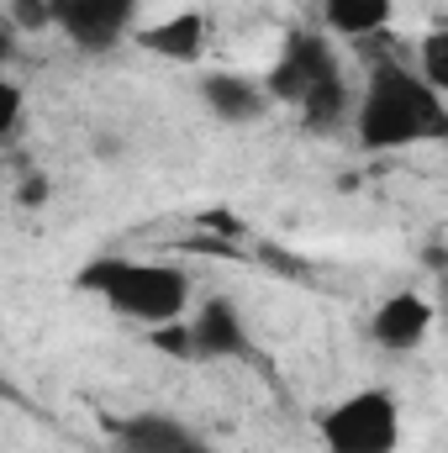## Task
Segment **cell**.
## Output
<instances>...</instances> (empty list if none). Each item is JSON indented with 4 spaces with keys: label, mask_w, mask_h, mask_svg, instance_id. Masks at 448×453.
<instances>
[{
    "label": "cell",
    "mask_w": 448,
    "mask_h": 453,
    "mask_svg": "<svg viewBox=\"0 0 448 453\" xmlns=\"http://www.w3.org/2000/svg\"><path fill=\"white\" fill-rule=\"evenodd\" d=\"M5 121H0V142H16L21 137V121H27V96H21V85L16 80H5Z\"/></svg>",
    "instance_id": "obj_14"
},
{
    "label": "cell",
    "mask_w": 448,
    "mask_h": 453,
    "mask_svg": "<svg viewBox=\"0 0 448 453\" xmlns=\"http://www.w3.org/2000/svg\"><path fill=\"white\" fill-rule=\"evenodd\" d=\"M417 69H422V80L448 96V27H433L422 42H417Z\"/></svg>",
    "instance_id": "obj_12"
},
{
    "label": "cell",
    "mask_w": 448,
    "mask_h": 453,
    "mask_svg": "<svg viewBox=\"0 0 448 453\" xmlns=\"http://www.w3.org/2000/svg\"><path fill=\"white\" fill-rule=\"evenodd\" d=\"M438 327V306L422 290H390L375 311H369V338L385 353H417Z\"/></svg>",
    "instance_id": "obj_8"
},
{
    "label": "cell",
    "mask_w": 448,
    "mask_h": 453,
    "mask_svg": "<svg viewBox=\"0 0 448 453\" xmlns=\"http://www.w3.org/2000/svg\"><path fill=\"white\" fill-rule=\"evenodd\" d=\"M353 142L364 153H406V148L448 142V96H438L422 80L417 64L375 58L359 85Z\"/></svg>",
    "instance_id": "obj_1"
},
{
    "label": "cell",
    "mask_w": 448,
    "mask_h": 453,
    "mask_svg": "<svg viewBox=\"0 0 448 453\" xmlns=\"http://www.w3.org/2000/svg\"><path fill=\"white\" fill-rule=\"evenodd\" d=\"M112 453H217V443L174 411H127L112 422Z\"/></svg>",
    "instance_id": "obj_6"
},
{
    "label": "cell",
    "mask_w": 448,
    "mask_h": 453,
    "mask_svg": "<svg viewBox=\"0 0 448 453\" xmlns=\"http://www.w3.org/2000/svg\"><path fill=\"white\" fill-rule=\"evenodd\" d=\"M253 333L237 311L232 296H206L196 311H190V358H206V364H227V358H253Z\"/></svg>",
    "instance_id": "obj_7"
},
{
    "label": "cell",
    "mask_w": 448,
    "mask_h": 453,
    "mask_svg": "<svg viewBox=\"0 0 448 453\" xmlns=\"http://www.w3.org/2000/svg\"><path fill=\"white\" fill-rule=\"evenodd\" d=\"M264 90L274 106H290L312 132H337L353 127V106L359 90L348 85V69L337 58L333 37L322 27H296L285 32L280 53L264 69Z\"/></svg>",
    "instance_id": "obj_2"
},
{
    "label": "cell",
    "mask_w": 448,
    "mask_h": 453,
    "mask_svg": "<svg viewBox=\"0 0 448 453\" xmlns=\"http://www.w3.org/2000/svg\"><path fill=\"white\" fill-rule=\"evenodd\" d=\"M137 16L143 0H53V32L85 58H106L121 42H137Z\"/></svg>",
    "instance_id": "obj_5"
},
{
    "label": "cell",
    "mask_w": 448,
    "mask_h": 453,
    "mask_svg": "<svg viewBox=\"0 0 448 453\" xmlns=\"http://www.w3.org/2000/svg\"><path fill=\"white\" fill-rule=\"evenodd\" d=\"M328 453H396L401 449V401L385 385H364L337 395L317 422Z\"/></svg>",
    "instance_id": "obj_4"
},
{
    "label": "cell",
    "mask_w": 448,
    "mask_h": 453,
    "mask_svg": "<svg viewBox=\"0 0 448 453\" xmlns=\"http://www.w3.org/2000/svg\"><path fill=\"white\" fill-rule=\"evenodd\" d=\"M317 21L328 37L343 42H369L396 21V0H317Z\"/></svg>",
    "instance_id": "obj_11"
},
{
    "label": "cell",
    "mask_w": 448,
    "mask_h": 453,
    "mask_svg": "<svg viewBox=\"0 0 448 453\" xmlns=\"http://www.w3.org/2000/svg\"><path fill=\"white\" fill-rule=\"evenodd\" d=\"M201 106L222 127H253V121H264L274 111V101L264 90V74L253 80V74H237V69H212L201 80Z\"/></svg>",
    "instance_id": "obj_9"
},
{
    "label": "cell",
    "mask_w": 448,
    "mask_h": 453,
    "mask_svg": "<svg viewBox=\"0 0 448 453\" xmlns=\"http://www.w3.org/2000/svg\"><path fill=\"white\" fill-rule=\"evenodd\" d=\"M53 27V0H11V32H42Z\"/></svg>",
    "instance_id": "obj_13"
},
{
    "label": "cell",
    "mask_w": 448,
    "mask_h": 453,
    "mask_svg": "<svg viewBox=\"0 0 448 453\" xmlns=\"http://www.w3.org/2000/svg\"><path fill=\"white\" fill-rule=\"evenodd\" d=\"M74 285L96 301H106V311H116L121 322H137L148 333L174 327L190 317L196 301V280L190 269L169 264V258H127V253H101L90 258Z\"/></svg>",
    "instance_id": "obj_3"
},
{
    "label": "cell",
    "mask_w": 448,
    "mask_h": 453,
    "mask_svg": "<svg viewBox=\"0 0 448 453\" xmlns=\"http://www.w3.org/2000/svg\"><path fill=\"white\" fill-rule=\"evenodd\" d=\"M206 42H212V21L196 5L169 11V16H158V21H148L137 32V48L153 53V58H164V64H201L206 58Z\"/></svg>",
    "instance_id": "obj_10"
}]
</instances>
